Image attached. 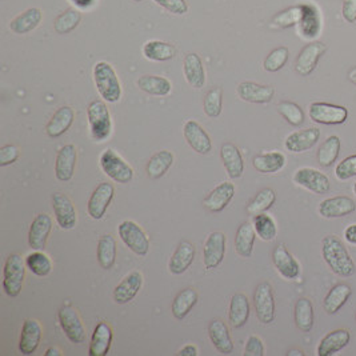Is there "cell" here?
Masks as SVG:
<instances>
[{"label": "cell", "instance_id": "cell-49", "mask_svg": "<svg viewBox=\"0 0 356 356\" xmlns=\"http://www.w3.org/2000/svg\"><path fill=\"white\" fill-rule=\"evenodd\" d=\"M303 17H305V8L296 6V7H289L287 10L276 14L272 19V23L280 28H289L298 24Z\"/></svg>", "mask_w": 356, "mask_h": 356}, {"label": "cell", "instance_id": "cell-3", "mask_svg": "<svg viewBox=\"0 0 356 356\" xmlns=\"http://www.w3.org/2000/svg\"><path fill=\"white\" fill-rule=\"evenodd\" d=\"M90 133L95 142L107 140L112 133V120L107 104L103 101H92L87 107Z\"/></svg>", "mask_w": 356, "mask_h": 356}, {"label": "cell", "instance_id": "cell-56", "mask_svg": "<svg viewBox=\"0 0 356 356\" xmlns=\"http://www.w3.org/2000/svg\"><path fill=\"white\" fill-rule=\"evenodd\" d=\"M343 17L350 23L355 22L356 0H344V3H343Z\"/></svg>", "mask_w": 356, "mask_h": 356}, {"label": "cell", "instance_id": "cell-38", "mask_svg": "<svg viewBox=\"0 0 356 356\" xmlns=\"http://www.w3.org/2000/svg\"><path fill=\"white\" fill-rule=\"evenodd\" d=\"M143 55L151 62H169L176 55V49L169 42L150 40L143 46Z\"/></svg>", "mask_w": 356, "mask_h": 356}, {"label": "cell", "instance_id": "cell-34", "mask_svg": "<svg viewBox=\"0 0 356 356\" xmlns=\"http://www.w3.org/2000/svg\"><path fill=\"white\" fill-rule=\"evenodd\" d=\"M199 295L192 287L182 289L173 299L171 305V312L175 319L183 321L187 315L191 312V310L198 305Z\"/></svg>", "mask_w": 356, "mask_h": 356}, {"label": "cell", "instance_id": "cell-33", "mask_svg": "<svg viewBox=\"0 0 356 356\" xmlns=\"http://www.w3.org/2000/svg\"><path fill=\"white\" fill-rule=\"evenodd\" d=\"M351 339V335L347 330H335L327 334L318 346V355L332 356L341 351Z\"/></svg>", "mask_w": 356, "mask_h": 356}, {"label": "cell", "instance_id": "cell-14", "mask_svg": "<svg viewBox=\"0 0 356 356\" xmlns=\"http://www.w3.org/2000/svg\"><path fill=\"white\" fill-rule=\"evenodd\" d=\"M183 135L187 144L201 155H207L212 151V142L203 127L195 120H187L183 126Z\"/></svg>", "mask_w": 356, "mask_h": 356}, {"label": "cell", "instance_id": "cell-27", "mask_svg": "<svg viewBox=\"0 0 356 356\" xmlns=\"http://www.w3.org/2000/svg\"><path fill=\"white\" fill-rule=\"evenodd\" d=\"M208 337L214 347L224 355H228L234 351V343L228 325L221 319H214L208 325Z\"/></svg>", "mask_w": 356, "mask_h": 356}, {"label": "cell", "instance_id": "cell-25", "mask_svg": "<svg viewBox=\"0 0 356 356\" xmlns=\"http://www.w3.org/2000/svg\"><path fill=\"white\" fill-rule=\"evenodd\" d=\"M196 250L189 241H180L169 262V270L172 275H182L191 267L195 260Z\"/></svg>", "mask_w": 356, "mask_h": 356}, {"label": "cell", "instance_id": "cell-36", "mask_svg": "<svg viewBox=\"0 0 356 356\" xmlns=\"http://www.w3.org/2000/svg\"><path fill=\"white\" fill-rule=\"evenodd\" d=\"M353 294V289L350 286L339 283L330 289V292L325 295L323 300V308L328 315H334L339 311L343 305L347 303Z\"/></svg>", "mask_w": 356, "mask_h": 356}, {"label": "cell", "instance_id": "cell-57", "mask_svg": "<svg viewBox=\"0 0 356 356\" xmlns=\"http://www.w3.org/2000/svg\"><path fill=\"white\" fill-rule=\"evenodd\" d=\"M344 239L351 244H356V224H351L346 228Z\"/></svg>", "mask_w": 356, "mask_h": 356}, {"label": "cell", "instance_id": "cell-54", "mask_svg": "<svg viewBox=\"0 0 356 356\" xmlns=\"http://www.w3.org/2000/svg\"><path fill=\"white\" fill-rule=\"evenodd\" d=\"M17 159H19V150L15 146L7 144L0 149V166L1 167L14 164Z\"/></svg>", "mask_w": 356, "mask_h": 356}, {"label": "cell", "instance_id": "cell-29", "mask_svg": "<svg viewBox=\"0 0 356 356\" xmlns=\"http://www.w3.org/2000/svg\"><path fill=\"white\" fill-rule=\"evenodd\" d=\"M183 74L186 78L187 83L192 88H202L205 85V69H204L202 58L195 53H187L183 62Z\"/></svg>", "mask_w": 356, "mask_h": 356}, {"label": "cell", "instance_id": "cell-43", "mask_svg": "<svg viewBox=\"0 0 356 356\" xmlns=\"http://www.w3.org/2000/svg\"><path fill=\"white\" fill-rule=\"evenodd\" d=\"M82 22V14L76 8H67L65 12L55 19L53 30L59 35L69 34L72 33Z\"/></svg>", "mask_w": 356, "mask_h": 356}, {"label": "cell", "instance_id": "cell-52", "mask_svg": "<svg viewBox=\"0 0 356 356\" xmlns=\"http://www.w3.org/2000/svg\"><path fill=\"white\" fill-rule=\"evenodd\" d=\"M335 176L344 182L356 176V153L346 158L335 169Z\"/></svg>", "mask_w": 356, "mask_h": 356}, {"label": "cell", "instance_id": "cell-55", "mask_svg": "<svg viewBox=\"0 0 356 356\" xmlns=\"http://www.w3.org/2000/svg\"><path fill=\"white\" fill-rule=\"evenodd\" d=\"M244 355L246 356H263L264 355V346L263 341L257 337H250L246 348H244Z\"/></svg>", "mask_w": 356, "mask_h": 356}, {"label": "cell", "instance_id": "cell-26", "mask_svg": "<svg viewBox=\"0 0 356 356\" xmlns=\"http://www.w3.org/2000/svg\"><path fill=\"white\" fill-rule=\"evenodd\" d=\"M321 137V130L318 128H307L287 136L285 142V147L289 153H300L311 150Z\"/></svg>", "mask_w": 356, "mask_h": 356}, {"label": "cell", "instance_id": "cell-44", "mask_svg": "<svg viewBox=\"0 0 356 356\" xmlns=\"http://www.w3.org/2000/svg\"><path fill=\"white\" fill-rule=\"evenodd\" d=\"M276 201V194L272 188H264L256 194L254 199L247 205V212L251 217L263 214L271 208Z\"/></svg>", "mask_w": 356, "mask_h": 356}, {"label": "cell", "instance_id": "cell-35", "mask_svg": "<svg viewBox=\"0 0 356 356\" xmlns=\"http://www.w3.org/2000/svg\"><path fill=\"white\" fill-rule=\"evenodd\" d=\"M136 85L143 92L153 96H167L172 91V83L164 76L143 75L136 80Z\"/></svg>", "mask_w": 356, "mask_h": 356}, {"label": "cell", "instance_id": "cell-59", "mask_svg": "<svg viewBox=\"0 0 356 356\" xmlns=\"http://www.w3.org/2000/svg\"><path fill=\"white\" fill-rule=\"evenodd\" d=\"M69 1H72L78 8H82V10L90 8L95 3V0H69Z\"/></svg>", "mask_w": 356, "mask_h": 356}, {"label": "cell", "instance_id": "cell-51", "mask_svg": "<svg viewBox=\"0 0 356 356\" xmlns=\"http://www.w3.org/2000/svg\"><path fill=\"white\" fill-rule=\"evenodd\" d=\"M289 51L287 47H278L272 50L264 59L263 67L269 72H276L286 66L289 62Z\"/></svg>", "mask_w": 356, "mask_h": 356}, {"label": "cell", "instance_id": "cell-62", "mask_svg": "<svg viewBox=\"0 0 356 356\" xmlns=\"http://www.w3.org/2000/svg\"><path fill=\"white\" fill-rule=\"evenodd\" d=\"M289 355H299V356H303L305 354H303V351H298V350H294V351H289Z\"/></svg>", "mask_w": 356, "mask_h": 356}, {"label": "cell", "instance_id": "cell-42", "mask_svg": "<svg viewBox=\"0 0 356 356\" xmlns=\"http://www.w3.org/2000/svg\"><path fill=\"white\" fill-rule=\"evenodd\" d=\"M294 318L296 327L303 331L310 332L314 327V305L312 302L307 298H300L294 310Z\"/></svg>", "mask_w": 356, "mask_h": 356}, {"label": "cell", "instance_id": "cell-19", "mask_svg": "<svg viewBox=\"0 0 356 356\" xmlns=\"http://www.w3.org/2000/svg\"><path fill=\"white\" fill-rule=\"evenodd\" d=\"M43 335L42 324L35 319H27L23 323L20 339H19V351L23 355H33L37 350Z\"/></svg>", "mask_w": 356, "mask_h": 356}, {"label": "cell", "instance_id": "cell-6", "mask_svg": "<svg viewBox=\"0 0 356 356\" xmlns=\"http://www.w3.org/2000/svg\"><path fill=\"white\" fill-rule=\"evenodd\" d=\"M119 237L121 241L139 256L150 253V239L144 230L134 221H121L118 226Z\"/></svg>", "mask_w": 356, "mask_h": 356}, {"label": "cell", "instance_id": "cell-22", "mask_svg": "<svg viewBox=\"0 0 356 356\" xmlns=\"http://www.w3.org/2000/svg\"><path fill=\"white\" fill-rule=\"evenodd\" d=\"M356 204L348 196H334L323 201L319 205V214L325 219L343 218L355 212Z\"/></svg>", "mask_w": 356, "mask_h": 356}, {"label": "cell", "instance_id": "cell-30", "mask_svg": "<svg viewBox=\"0 0 356 356\" xmlns=\"http://www.w3.org/2000/svg\"><path fill=\"white\" fill-rule=\"evenodd\" d=\"M74 120H75V112L69 105H63L58 108L46 126L47 135L53 139L65 135L74 124Z\"/></svg>", "mask_w": 356, "mask_h": 356}, {"label": "cell", "instance_id": "cell-21", "mask_svg": "<svg viewBox=\"0 0 356 356\" xmlns=\"http://www.w3.org/2000/svg\"><path fill=\"white\" fill-rule=\"evenodd\" d=\"M237 95L244 102L266 104L273 99L275 90L271 85H257L254 82H243L237 85Z\"/></svg>", "mask_w": 356, "mask_h": 356}, {"label": "cell", "instance_id": "cell-10", "mask_svg": "<svg viewBox=\"0 0 356 356\" xmlns=\"http://www.w3.org/2000/svg\"><path fill=\"white\" fill-rule=\"evenodd\" d=\"M254 307L259 322L270 324L275 319V299L270 283L257 285L254 292Z\"/></svg>", "mask_w": 356, "mask_h": 356}, {"label": "cell", "instance_id": "cell-58", "mask_svg": "<svg viewBox=\"0 0 356 356\" xmlns=\"http://www.w3.org/2000/svg\"><path fill=\"white\" fill-rule=\"evenodd\" d=\"M178 355L180 356H196L199 355L198 354V348L195 347V346H192V344H188L186 347H183L179 353H178Z\"/></svg>", "mask_w": 356, "mask_h": 356}, {"label": "cell", "instance_id": "cell-53", "mask_svg": "<svg viewBox=\"0 0 356 356\" xmlns=\"http://www.w3.org/2000/svg\"><path fill=\"white\" fill-rule=\"evenodd\" d=\"M158 6L173 15H185L188 12L186 0H153Z\"/></svg>", "mask_w": 356, "mask_h": 356}, {"label": "cell", "instance_id": "cell-15", "mask_svg": "<svg viewBox=\"0 0 356 356\" xmlns=\"http://www.w3.org/2000/svg\"><path fill=\"white\" fill-rule=\"evenodd\" d=\"M52 231V218L47 214L36 215L28 231V244L33 250L43 251Z\"/></svg>", "mask_w": 356, "mask_h": 356}, {"label": "cell", "instance_id": "cell-16", "mask_svg": "<svg viewBox=\"0 0 356 356\" xmlns=\"http://www.w3.org/2000/svg\"><path fill=\"white\" fill-rule=\"evenodd\" d=\"M76 160L78 153L74 144H66L58 151L55 160V175L59 182H69L74 178Z\"/></svg>", "mask_w": 356, "mask_h": 356}, {"label": "cell", "instance_id": "cell-24", "mask_svg": "<svg viewBox=\"0 0 356 356\" xmlns=\"http://www.w3.org/2000/svg\"><path fill=\"white\" fill-rule=\"evenodd\" d=\"M114 339V331L108 323L101 322L94 330L88 348L90 356H105L110 353Z\"/></svg>", "mask_w": 356, "mask_h": 356}, {"label": "cell", "instance_id": "cell-37", "mask_svg": "<svg viewBox=\"0 0 356 356\" xmlns=\"http://www.w3.org/2000/svg\"><path fill=\"white\" fill-rule=\"evenodd\" d=\"M117 255H118V247H117L115 237L110 234L103 235L99 239L98 248H96V257L101 267L104 270H111L117 262Z\"/></svg>", "mask_w": 356, "mask_h": 356}, {"label": "cell", "instance_id": "cell-31", "mask_svg": "<svg viewBox=\"0 0 356 356\" xmlns=\"http://www.w3.org/2000/svg\"><path fill=\"white\" fill-rule=\"evenodd\" d=\"M43 19V12L40 8H28L14 17L10 23V30L17 35H24L34 31L35 28L40 24Z\"/></svg>", "mask_w": 356, "mask_h": 356}, {"label": "cell", "instance_id": "cell-2", "mask_svg": "<svg viewBox=\"0 0 356 356\" xmlns=\"http://www.w3.org/2000/svg\"><path fill=\"white\" fill-rule=\"evenodd\" d=\"M94 82L103 101L118 103L121 99V85L114 67L107 62H99L94 67Z\"/></svg>", "mask_w": 356, "mask_h": 356}, {"label": "cell", "instance_id": "cell-20", "mask_svg": "<svg viewBox=\"0 0 356 356\" xmlns=\"http://www.w3.org/2000/svg\"><path fill=\"white\" fill-rule=\"evenodd\" d=\"M143 286L142 272L134 271L128 273L114 289V300L118 305H128L136 298Z\"/></svg>", "mask_w": 356, "mask_h": 356}, {"label": "cell", "instance_id": "cell-8", "mask_svg": "<svg viewBox=\"0 0 356 356\" xmlns=\"http://www.w3.org/2000/svg\"><path fill=\"white\" fill-rule=\"evenodd\" d=\"M226 250L227 237L221 231L211 232L204 241L203 263L205 270H214L219 267L224 260Z\"/></svg>", "mask_w": 356, "mask_h": 356}, {"label": "cell", "instance_id": "cell-9", "mask_svg": "<svg viewBox=\"0 0 356 356\" xmlns=\"http://www.w3.org/2000/svg\"><path fill=\"white\" fill-rule=\"evenodd\" d=\"M114 196H115L114 186L111 183H101L94 189V192L91 194V196L88 199V203H87L88 215L94 221L103 219Z\"/></svg>", "mask_w": 356, "mask_h": 356}, {"label": "cell", "instance_id": "cell-48", "mask_svg": "<svg viewBox=\"0 0 356 356\" xmlns=\"http://www.w3.org/2000/svg\"><path fill=\"white\" fill-rule=\"evenodd\" d=\"M203 110L208 118L221 117L223 110V90L221 87L211 88L203 99Z\"/></svg>", "mask_w": 356, "mask_h": 356}, {"label": "cell", "instance_id": "cell-4", "mask_svg": "<svg viewBox=\"0 0 356 356\" xmlns=\"http://www.w3.org/2000/svg\"><path fill=\"white\" fill-rule=\"evenodd\" d=\"M26 260L19 254L10 255L3 269V289L10 298L20 295L26 278Z\"/></svg>", "mask_w": 356, "mask_h": 356}, {"label": "cell", "instance_id": "cell-45", "mask_svg": "<svg viewBox=\"0 0 356 356\" xmlns=\"http://www.w3.org/2000/svg\"><path fill=\"white\" fill-rule=\"evenodd\" d=\"M26 260V266L30 271L33 272L36 276H47L52 271L51 259L49 257V255L44 254L43 251H36L27 255Z\"/></svg>", "mask_w": 356, "mask_h": 356}, {"label": "cell", "instance_id": "cell-64", "mask_svg": "<svg viewBox=\"0 0 356 356\" xmlns=\"http://www.w3.org/2000/svg\"><path fill=\"white\" fill-rule=\"evenodd\" d=\"M134 1H143V0H134Z\"/></svg>", "mask_w": 356, "mask_h": 356}, {"label": "cell", "instance_id": "cell-13", "mask_svg": "<svg viewBox=\"0 0 356 356\" xmlns=\"http://www.w3.org/2000/svg\"><path fill=\"white\" fill-rule=\"evenodd\" d=\"M294 183L318 195L327 194L330 191L328 178L321 171L310 167L296 171L294 175Z\"/></svg>", "mask_w": 356, "mask_h": 356}, {"label": "cell", "instance_id": "cell-40", "mask_svg": "<svg viewBox=\"0 0 356 356\" xmlns=\"http://www.w3.org/2000/svg\"><path fill=\"white\" fill-rule=\"evenodd\" d=\"M173 160H175L173 153L170 151L167 150L158 151L150 158V162L147 163V167H146V172L151 179H160L172 167Z\"/></svg>", "mask_w": 356, "mask_h": 356}, {"label": "cell", "instance_id": "cell-39", "mask_svg": "<svg viewBox=\"0 0 356 356\" xmlns=\"http://www.w3.org/2000/svg\"><path fill=\"white\" fill-rule=\"evenodd\" d=\"M255 239H256V232H255L254 224L248 221L241 223L235 235V250L237 255H240L241 257H250L254 251Z\"/></svg>", "mask_w": 356, "mask_h": 356}, {"label": "cell", "instance_id": "cell-28", "mask_svg": "<svg viewBox=\"0 0 356 356\" xmlns=\"http://www.w3.org/2000/svg\"><path fill=\"white\" fill-rule=\"evenodd\" d=\"M223 166L231 179H239L244 173V160L240 150L232 143H224L221 149Z\"/></svg>", "mask_w": 356, "mask_h": 356}, {"label": "cell", "instance_id": "cell-23", "mask_svg": "<svg viewBox=\"0 0 356 356\" xmlns=\"http://www.w3.org/2000/svg\"><path fill=\"white\" fill-rule=\"evenodd\" d=\"M235 196V186L234 183L224 182L219 186L215 187L205 198L203 205L211 212H221Z\"/></svg>", "mask_w": 356, "mask_h": 356}, {"label": "cell", "instance_id": "cell-12", "mask_svg": "<svg viewBox=\"0 0 356 356\" xmlns=\"http://www.w3.org/2000/svg\"><path fill=\"white\" fill-rule=\"evenodd\" d=\"M52 208H53L55 219L60 228L72 230L76 226L78 212L67 195L62 192H55L52 195Z\"/></svg>", "mask_w": 356, "mask_h": 356}, {"label": "cell", "instance_id": "cell-41", "mask_svg": "<svg viewBox=\"0 0 356 356\" xmlns=\"http://www.w3.org/2000/svg\"><path fill=\"white\" fill-rule=\"evenodd\" d=\"M253 166L262 173H273L286 166V156L282 153H262L255 156Z\"/></svg>", "mask_w": 356, "mask_h": 356}, {"label": "cell", "instance_id": "cell-32", "mask_svg": "<svg viewBox=\"0 0 356 356\" xmlns=\"http://www.w3.org/2000/svg\"><path fill=\"white\" fill-rule=\"evenodd\" d=\"M251 314V305L246 295L243 294H235L231 298L230 302V310H228V321L234 328H241L244 327Z\"/></svg>", "mask_w": 356, "mask_h": 356}, {"label": "cell", "instance_id": "cell-7", "mask_svg": "<svg viewBox=\"0 0 356 356\" xmlns=\"http://www.w3.org/2000/svg\"><path fill=\"white\" fill-rule=\"evenodd\" d=\"M58 319L62 330L65 331L66 337L71 343L74 344L85 343L87 332H85V324L82 322L76 308L69 305H63L58 311Z\"/></svg>", "mask_w": 356, "mask_h": 356}, {"label": "cell", "instance_id": "cell-47", "mask_svg": "<svg viewBox=\"0 0 356 356\" xmlns=\"http://www.w3.org/2000/svg\"><path fill=\"white\" fill-rule=\"evenodd\" d=\"M253 224H254L256 235L260 237L262 240L272 241L276 237V234H278L276 224H275V221H273L271 217L267 215L266 212L254 217Z\"/></svg>", "mask_w": 356, "mask_h": 356}, {"label": "cell", "instance_id": "cell-63", "mask_svg": "<svg viewBox=\"0 0 356 356\" xmlns=\"http://www.w3.org/2000/svg\"><path fill=\"white\" fill-rule=\"evenodd\" d=\"M353 189H354V194L356 195V183L354 185V188H353Z\"/></svg>", "mask_w": 356, "mask_h": 356}, {"label": "cell", "instance_id": "cell-18", "mask_svg": "<svg viewBox=\"0 0 356 356\" xmlns=\"http://www.w3.org/2000/svg\"><path fill=\"white\" fill-rule=\"evenodd\" d=\"M272 262L276 269L285 279L294 280L300 275V266L296 259L291 255L285 244H279L272 251Z\"/></svg>", "mask_w": 356, "mask_h": 356}, {"label": "cell", "instance_id": "cell-60", "mask_svg": "<svg viewBox=\"0 0 356 356\" xmlns=\"http://www.w3.org/2000/svg\"><path fill=\"white\" fill-rule=\"evenodd\" d=\"M46 356H60L62 355V351L59 350V348H56V347H51V348H49L47 351H46Z\"/></svg>", "mask_w": 356, "mask_h": 356}, {"label": "cell", "instance_id": "cell-17", "mask_svg": "<svg viewBox=\"0 0 356 356\" xmlns=\"http://www.w3.org/2000/svg\"><path fill=\"white\" fill-rule=\"evenodd\" d=\"M324 52H325V46L323 43L315 42V43L307 44L296 58L295 71L302 76H308L318 66V62L321 60Z\"/></svg>", "mask_w": 356, "mask_h": 356}, {"label": "cell", "instance_id": "cell-61", "mask_svg": "<svg viewBox=\"0 0 356 356\" xmlns=\"http://www.w3.org/2000/svg\"><path fill=\"white\" fill-rule=\"evenodd\" d=\"M348 79H350L351 83H354V85H356V67L350 69V72H348Z\"/></svg>", "mask_w": 356, "mask_h": 356}, {"label": "cell", "instance_id": "cell-50", "mask_svg": "<svg viewBox=\"0 0 356 356\" xmlns=\"http://www.w3.org/2000/svg\"><path fill=\"white\" fill-rule=\"evenodd\" d=\"M278 110H279L280 115L286 119L291 126L299 127V126H302L305 123V112H303V110L296 103H279Z\"/></svg>", "mask_w": 356, "mask_h": 356}, {"label": "cell", "instance_id": "cell-11", "mask_svg": "<svg viewBox=\"0 0 356 356\" xmlns=\"http://www.w3.org/2000/svg\"><path fill=\"white\" fill-rule=\"evenodd\" d=\"M348 111L341 105L330 103H312L310 107V118L319 124H341L347 120Z\"/></svg>", "mask_w": 356, "mask_h": 356}, {"label": "cell", "instance_id": "cell-1", "mask_svg": "<svg viewBox=\"0 0 356 356\" xmlns=\"http://www.w3.org/2000/svg\"><path fill=\"white\" fill-rule=\"evenodd\" d=\"M322 254L325 263L337 275L348 278L355 273V263L339 237L328 235L323 239Z\"/></svg>", "mask_w": 356, "mask_h": 356}, {"label": "cell", "instance_id": "cell-46", "mask_svg": "<svg viewBox=\"0 0 356 356\" xmlns=\"http://www.w3.org/2000/svg\"><path fill=\"white\" fill-rule=\"evenodd\" d=\"M340 153V139L338 136H330L318 151V162L323 167H331L337 162Z\"/></svg>", "mask_w": 356, "mask_h": 356}, {"label": "cell", "instance_id": "cell-5", "mask_svg": "<svg viewBox=\"0 0 356 356\" xmlns=\"http://www.w3.org/2000/svg\"><path fill=\"white\" fill-rule=\"evenodd\" d=\"M99 163L103 172L117 183L127 185L134 178L133 167L112 149H107L103 151Z\"/></svg>", "mask_w": 356, "mask_h": 356}]
</instances>
